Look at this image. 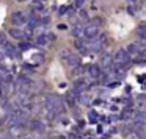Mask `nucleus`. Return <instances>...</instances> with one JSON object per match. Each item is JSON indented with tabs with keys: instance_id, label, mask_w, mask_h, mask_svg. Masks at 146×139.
<instances>
[{
	"instance_id": "1",
	"label": "nucleus",
	"mask_w": 146,
	"mask_h": 139,
	"mask_svg": "<svg viewBox=\"0 0 146 139\" xmlns=\"http://www.w3.org/2000/svg\"><path fill=\"white\" fill-rule=\"evenodd\" d=\"M113 60H115V63L126 64V63H129V60H130V53L127 52V49H118L113 55Z\"/></svg>"
},
{
	"instance_id": "2",
	"label": "nucleus",
	"mask_w": 146,
	"mask_h": 139,
	"mask_svg": "<svg viewBox=\"0 0 146 139\" xmlns=\"http://www.w3.org/2000/svg\"><path fill=\"white\" fill-rule=\"evenodd\" d=\"M11 22H13L16 27H21V25H24V24L29 22V17H27L22 11H14V13L11 14Z\"/></svg>"
},
{
	"instance_id": "3",
	"label": "nucleus",
	"mask_w": 146,
	"mask_h": 139,
	"mask_svg": "<svg viewBox=\"0 0 146 139\" xmlns=\"http://www.w3.org/2000/svg\"><path fill=\"white\" fill-rule=\"evenodd\" d=\"M101 64H102V67L107 70V73H111V67H113V64H115L113 55L104 53V55H102V58H101Z\"/></svg>"
},
{
	"instance_id": "4",
	"label": "nucleus",
	"mask_w": 146,
	"mask_h": 139,
	"mask_svg": "<svg viewBox=\"0 0 146 139\" xmlns=\"http://www.w3.org/2000/svg\"><path fill=\"white\" fill-rule=\"evenodd\" d=\"M85 36L88 41H91V39H96L99 36V27L94 25V24H90V25L85 27Z\"/></svg>"
},
{
	"instance_id": "5",
	"label": "nucleus",
	"mask_w": 146,
	"mask_h": 139,
	"mask_svg": "<svg viewBox=\"0 0 146 139\" xmlns=\"http://www.w3.org/2000/svg\"><path fill=\"white\" fill-rule=\"evenodd\" d=\"M88 89V83H86V80L83 78H79L74 81V92L76 94H82L83 91H86Z\"/></svg>"
},
{
	"instance_id": "6",
	"label": "nucleus",
	"mask_w": 146,
	"mask_h": 139,
	"mask_svg": "<svg viewBox=\"0 0 146 139\" xmlns=\"http://www.w3.org/2000/svg\"><path fill=\"white\" fill-rule=\"evenodd\" d=\"M88 75L91 77V78H101L102 77V69L99 64H91V66L88 67Z\"/></svg>"
},
{
	"instance_id": "7",
	"label": "nucleus",
	"mask_w": 146,
	"mask_h": 139,
	"mask_svg": "<svg viewBox=\"0 0 146 139\" xmlns=\"http://www.w3.org/2000/svg\"><path fill=\"white\" fill-rule=\"evenodd\" d=\"M133 123L140 127H146V111H137L133 116Z\"/></svg>"
},
{
	"instance_id": "8",
	"label": "nucleus",
	"mask_w": 146,
	"mask_h": 139,
	"mask_svg": "<svg viewBox=\"0 0 146 139\" xmlns=\"http://www.w3.org/2000/svg\"><path fill=\"white\" fill-rule=\"evenodd\" d=\"M8 35H10L11 38H14V39H21V41H22V39L25 38V31H22L21 28H16V27H13V28H10V31H8Z\"/></svg>"
},
{
	"instance_id": "9",
	"label": "nucleus",
	"mask_w": 146,
	"mask_h": 139,
	"mask_svg": "<svg viewBox=\"0 0 146 139\" xmlns=\"http://www.w3.org/2000/svg\"><path fill=\"white\" fill-rule=\"evenodd\" d=\"M30 128L35 130V131H38V133H44L46 131V123L41 122V120H32Z\"/></svg>"
},
{
	"instance_id": "10",
	"label": "nucleus",
	"mask_w": 146,
	"mask_h": 139,
	"mask_svg": "<svg viewBox=\"0 0 146 139\" xmlns=\"http://www.w3.org/2000/svg\"><path fill=\"white\" fill-rule=\"evenodd\" d=\"M22 133V123H17V125H13L10 127V131H8V134H10V138H17V136Z\"/></svg>"
},
{
	"instance_id": "11",
	"label": "nucleus",
	"mask_w": 146,
	"mask_h": 139,
	"mask_svg": "<svg viewBox=\"0 0 146 139\" xmlns=\"http://www.w3.org/2000/svg\"><path fill=\"white\" fill-rule=\"evenodd\" d=\"M83 35H85V27H82L80 24H77V25L72 27V36L74 38H82Z\"/></svg>"
},
{
	"instance_id": "12",
	"label": "nucleus",
	"mask_w": 146,
	"mask_h": 139,
	"mask_svg": "<svg viewBox=\"0 0 146 139\" xmlns=\"http://www.w3.org/2000/svg\"><path fill=\"white\" fill-rule=\"evenodd\" d=\"M64 63H66L68 66H71V67H76V66H79V64H80V58L77 56V55H71Z\"/></svg>"
},
{
	"instance_id": "13",
	"label": "nucleus",
	"mask_w": 146,
	"mask_h": 139,
	"mask_svg": "<svg viewBox=\"0 0 146 139\" xmlns=\"http://www.w3.org/2000/svg\"><path fill=\"white\" fill-rule=\"evenodd\" d=\"M35 42H36V45H39V47H46V45L49 44V39H47L46 35H38Z\"/></svg>"
},
{
	"instance_id": "14",
	"label": "nucleus",
	"mask_w": 146,
	"mask_h": 139,
	"mask_svg": "<svg viewBox=\"0 0 146 139\" xmlns=\"http://www.w3.org/2000/svg\"><path fill=\"white\" fill-rule=\"evenodd\" d=\"M55 111H57L58 114L64 113V103H63V100H61L58 95H57V102H55Z\"/></svg>"
},
{
	"instance_id": "15",
	"label": "nucleus",
	"mask_w": 146,
	"mask_h": 139,
	"mask_svg": "<svg viewBox=\"0 0 146 139\" xmlns=\"http://www.w3.org/2000/svg\"><path fill=\"white\" fill-rule=\"evenodd\" d=\"M143 50V47H140L138 44H130V45H127V52H129L130 55H137L138 52H141Z\"/></svg>"
},
{
	"instance_id": "16",
	"label": "nucleus",
	"mask_w": 146,
	"mask_h": 139,
	"mask_svg": "<svg viewBox=\"0 0 146 139\" xmlns=\"http://www.w3.org/2000/svg\"><path fill=\"white\" fill-rule=\"evenodd\" d=\"M64 102H66L69 106H74V105H76V97H74L72 92H68V94L64 95Z\"/></svg>"
},
{
	"instance_id": "17",
	"label": "nucleus",
	"mask_w": 146,
	"mask_h": 139,
	"mask_svg": "<svg viewBox=\"0 0 146 139\" xmlns=\"http://www.w3.org/2000/svg\"><path fill=\"white\" fill-rule=\"evenodd\" d=\"M32 8H33V10H36V11H44V7H42L41 0H33V2H32Z\"/></svg>"
},
{
	"instance_id": "18",
	"label": "nucleus",
	"mask_w": 146,
	"mask_h": 139,
	"mask_svg": "<svg viewBox=\"0 0 146 139\" xmlns=\"http://www.w3.org/2000/svg\"><path fill=\"white\" fill-rule=\"evenodd\" d=\"M76 47L79 49V50H82V52H86V49H85V41H82L80 38L76 39Z\"/></svg>"
},
{
	"instance_id": "19",
	"label": "nucleus",
	"mask_w": 146,
	"mask_h": 139,
	"mask_svg": "<svg viewBox=\"0 0 146 139\" xmlns=\"http://www.w3.org/2000/svg\"><path fill=\"white\" fill-rule=\"evenodd\" d=\"M74 75H83V73H85V67H83V66H80V64H79V66H76V67H74Z\"/></svg>"
},
{
	"instance_id": "20",
	"label": "nucleus",
	"mask_w": 146,
	"mask_h": 139,
	"mask_svg": "<svg viewBox=\"0 0 146 139\" xmlns=\"http://www.w3.org/2000/svg\"><path fill=\"white\" fill-rule=\"evenodd\" d=\"M32 49V44L30 42H22L21 41V44H19V50L21 52H27V50H30Z\"/></svg>"
},
{
	"instance_id": "21",
	"label": "nucleus",
	"mask_w": 146,
	"mask_h": 139,
	"mask_svg": "<svg viewBox=\"0 0 146 139\" xmlns=\"http://www.w3.org/2000/svg\"><path fill=\"white\" fill-rule=\"evenodd\" d=\"M33 61H35V63H38V64H42V63H44V55H42V53L33 55Z\"/></svg>"
},
{
	"instance_id": "22",
	"label": "nucleus",
	"mask_w": 146,
	"mask_h": 139,
	"mask_svg": "<svg viewBox=\"0 0 146 139\" xmlns=\"http://www.w3.org/2000/svg\"><path fill=\"white\" fill-rule=\"evenodd\" d=\"M88 117H90V120H91L93 123H96L98 122V119H99V116H98V113H96L94 109L93 111H90V114H88Z\"/></svg>"
},
{
	"instance_id": "23",
	"label": "nucleus",
	"mask_w": 146,
	"mask_h": 139,
	"mask_svg": "<svg viewBox=\"0 0 146 139\" xmlns=\"http://www.w3.org/2000/svg\"><path fill=\"white\" fill-rule=\"evenodd\" d=\"M138 36L141 39H146V25H140L138 27Z\"/></svg>"
},
{
	"instance_id": "24",
	"label": "nucleus",
	"mask_w": 146,
	"mask_h": 139,
	"mask_svg": "<svg viewBox=\"0 0 146 139\" xmlns=\"http://www.w3.org/2000/svg\"><path fill=\"white\" fill-rule=\"evenodd\" d=\"M71 55H72V53H71L69 50H61V52H60V58H61V60H63V61H66L68 58L71 56Z\"/></svg>"
},
{
	"instance_id": "25",
	"label": "nucleus",
	"mask_w": 146,
	"mask_h": 139,
	"mask_svg": "<svg viewBox=\"0 0 146 139\" xmlns=\"http://www.w3.org/2000/svg\"><path fill=\"white\" fill-rule=\"evenodd\" d=\"M77 98H79V100L82 102L83 105H88V103H90V98H88V95H85V94H79V97H77Z\"/></svg>"
},
{
	"instance_id": "26",
	"label": "nucleus",
	"mask_w": 146,
	"mask_h": 139,
	"mask_svg": "<svg viewBox=\"0 0 146 139\" xmlns=\"http://www.w3.org/2000/svg\"><path fill=\"white\" fill-rule=\"evenodd\" d=\"M7 42H8V39H7V36H5V33L0 31V45H5Z\"/></svg>"
},
{
	"instance_id": "27",
	"label": "nucleus",
	"mask_w": 146,
	"mask_h": 139,
	"mask_svg": "<svg viewBox=\"0 0 146 139\" xmlns=\"http://www.w3.org/2000/svg\"><path fill=\"white\" fill-rule=\"evenodd\" d=\"M49 22H50V17H49V16H44V17H41V25H47Z\"/></svg>"
},
{
	"instance_id": "28",
	"label": "nucleus",
	"mask_w": 146,
	"mask_h": 139,
	"mask_svg": "<svg viewBox=\"0 0 146 139\" xmlns=\"http://www.w3.org/2000/svg\"><path fill=\"white\" fill-rule=\"evenodd\" d=\"M102 22H104V20H102L101 17H96V19H93V22H91V24H94V25L101 27V25H102Z\"/></svg>"
},
{
	"instance_id": "29",
	"label": "nucleus",
	"mask_w": 146,
	"mask_h": 139,
	"mask_svg": "<svg viewBox=\"0 0 146 139\" xmlns=\"http://www.w3.org/2000/svg\"><path fill=\"white\" fill-rule=\"evenodd\" d=\"M68 10H69V8H68V7H61L60 10H58V14H66V13H69V11H68Z\"/></svg>"
},
{
	"instance_id": "30",
	"label": "nucleus",
	"mask_w": 146,
	"mask_h": 139,
	"mask_svg": "<svg viewBox=\"0 0 146 139\" xmlns=\"http://www.w3.org/2000/svg\"><path fill=\"white\" fill-rule=\"evenodd\" d=\"M46 36H47V39H49V41H55V39H57V36H55V33H47Z\"/></svg>"
},
{
	"instance_id": "31",
	"label": "nucleus",
	"mask_w": 146,
	"mask_h": 139,
	"mask_svg": "<svg viewBox=\"0 0 146 139\" xmlns=\"http://www.w3.org/2000/svg\"><path fill=\"white\" fill-rule=\"evenodd\" d=\"M80 16H82L83 19H88V13H86L85 10H80Z\"/></svg>"
},
{
	"instance_id": "32",
	"label": "nucleus",
	"mask_w": 146,
	"mask_h": 139,
	"mask_svg": "<svg viewBox=\"0 0 146 139\" xmlns=\"http://www.w3.org/2000/svg\"><path fill=\"white\" fill-rule=\"evenodd\" d=\"M118 85H119V81H111V83H108V88H116Z\"/></svg>"
},
{
	"instance_id": "33",
	"label": "nucleus",
	"mask_w": 146,
	"mask_h": 139,
	"mask_svg": "<svg viewBox=\"0 0 146 139\" xmlns=\"http://www.w3.org/2000/svg\"><path fill=\"white\" fill-rule=\"evenodd\" d=\"M83 2H85V0H76V7H77V8H80V7L83 5Z\"/></svg>"
},
{
	"instance_id": "34",
	"label": "nucleus",
	"mask_w": 146,
	"mask_h": 139,
	"mask_svg": "<svg viewBox=\"0 0 146 139\" xmlns=\"http://www.w3.org/2000/svg\"><path fill=\"white\" fill-rule=\"evenodd\" d=\"M68 139H77V138H76V134H72V133H69V134H68Z\"/></svg>"
},
{
	"instance_id": "35",
	"label": "nucleus",
	"mask_w": 146,
	"mask_h": 139,
	"mask_svg": "<svg viewBox=\"0 0 146 139\" xmlns=\"http://www.w3.org/2000/svg\"><path fill=\"white\" fill-rule=\"evenodd\" d=\"M17 2H27V0H17Z\"/></svg>"
},
{
	"instance_id": "36",
	"label": "nucleus",
	"mask_w": 146,
	"mask_h": 139,
	"mask_svg": "<svg viewBox=\"0 0 146 139\" xmlns=\"http://www.w3.org/2000/svg\"><path fill=\"white\" fill-rule=\"evenodd\" d=\"M130 2H137V0H130Z\"/></svg>"
},
{
	"instance_id": "37",
	"label": "nucleus",
	"mask_w": 146,
	"mask_h": 139,
	"mask_svg": "<svg viewBox=\"0 0 146 139\" xmlns=\"http://www.w3.org/2000/svg\"><path fill=\"white\" fill-rule=\"evenodd\" d=\"M24 139H30V138H24Z\"/></svg>"
},
{
	"instance_id": "38",
	"label": "nucleus",
	"mask_w": 146,
	"mask_h": 139,
	"mask_svg": "<svg viewBox=\"0 0 146 139\" xmlns=\"http://www.w3.org/2000/svg\"><path fill=\"white\" fill-rule=\"evenodd\" d=\"M41 2H42V0H41Z\"/></svg>"
}]
</instances>
